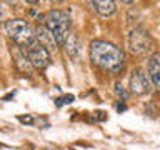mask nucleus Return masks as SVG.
<instances>
[{
	"label": "nucleus",
	"mask_w": 160,
	"mask_h": 150,
	"mask_svg": "<svg viewBox=\"0 0 160 150\" xmlns=\"http://www.w3.org/2000/svg\"><path fill=\"white\" fill-rule=\"evenodd\" d=\"M90 58L97 67L108 72H118L125 63L123 50L107 40H93L90 43Z\"/></svg>",
	"instance_id": "nucleus-1"
},
{
	"label": "nucleus",
	"mask_w": 160,
	"mask_h": 150,
	"mask_svg": "<svg viewBox=\"0 0 160 150\" xmlns=\"http://www.w3.org/2000/svg\"><path fill=\"white\" fill-rule=\"evenodd\" d=\"M45 27L53 35L57 45H63L70 33V17L67 12L58 8H53L45 15Z\"/></svg>",
	"instance_id": "nucleus-2"
},
{
	"label": "nucleus",
	"mask_w": 160,
	"mask_h": 150,
	"mask_svg": "<svg viewBox=\"0 0 160 150\" xmlns=\"http://www.w3.org/2000/svg\"><path fill=\"white\" fill-rule=\"evenodd\" d=\"M5 32L18 47H28L35 42V33L30 23L23 18H10L5 22Z\"/></svg>",
	"instance_id": "nucleus-3"
},
{
	"label": "nucleus",
	"mask_w": 160,
	"mask_h": 150,
	"mask_svg": "<svg viewBox=\"0 0 160 150\" xmlns=\"http://www.w3.org/2000/svg\"><path fill=\"white\" fill-rule=\"evenodd\" d=\"M128 48L135 55H145L153 48V40L145 28L137 27L128 33Z\"/></svg>",
	"instance_id": "nucleus-4"
},
{
	"label": "nucleus",
	"mask_w": 160,
	"mask_h": 150,
	"mask_svg": "<svg viewBox=\"0 0 160 150\" xmlns=\"http://www.w3.org/2000/svg\"><path fill=\"white\" fill-rule=\"evenodd\" d=\"M27 58L33 68L43 70L50 65V52L38 42H33L27 47Z\"/></svg>",
	"instance_id": "nucleus-5"
},
{
	"label": "nucleus",
	"mask_w": 160,
	"mask_h": 150,
	"mask_svg": "<svg viewBox=\"0 0 160 150\" xmlns=\"http://www.w3.org/2000/svg\"><path fill=\"white\" fill-rule=\"evenodd\" d=\"M130 90L135 95H145L150 92V78L142 68H135L130 75Z\"/></svg>",
	"instance_id": "nucleus-6"
},
{
	"label": "nucleus",
	"mask_w": 160,
	"mask_h": 150,
	"mask_svg": "<svg viewBox=\"0 0 160 150\" xmlns=\"http://www.w3.org/2000/svg\"><path fill=\"white\" fill-rule=\"evenodd\" d=\"M10 53H12V58H13V63H15V67H17L22 73L25 75H30L32 73V63L28 62V58H27V55H25L22 52V48L18 47V45H12L10 47Z\"/></svg>",
	"instance_id": "nucleus-7"
},
{
	"label": "nucleus",
	"mask_w": 160,
	"mask_h": 150,
	"mask_svg": "<svg viewBox=\"0 0 160 150\" xmlns=\"http://www.w3.org/2000/svg\"><path fill=\"white\" fill-rule=\"evenodd\" d=\"M147 75L150 78V83H153V87L160 90V53H153L148 58L147 63Z\"/></svg>",
	"instance_id": "nucleus-8"
},
{
	"label": "nucleus",
	"mask_w": 160,
	"mask_h": 150,
	"mask_svg": "<svg viewBox=\"0 0 160 150\" xmlns=\"http://www.w3.org/2000/svg\"><path fill=\"white\" fill-rule=\"evenodd\" d=\"M33 33H35L37 42H38L40 45H43L47 50H48V47H55V45H57V42H55V38H53V35L50 33V30L45 27V25H38V27L33 30Z\"/></svg>",
	"instance_id": "nucleus-9"
},
{
	"label": "nucleus",
	"mask_w": 160,
	"mask_h": 150,
	"mask_svg": "<svg viewBox=\"0 0 160 150\" xmlns=\"http://www.w3.org/2000/svg\"><path fill=\"white\" fill-rule=\"evenodd\" d=\"M92 7L97 10L102 17H110V15H113L115 10H117L115 2H112V0H95V2H92Z\"/></svg>",
	"instance_id": "nucleus-10"
},
{
	"label": "nucleus",
	"mask_w": 160,
	"mask_h": 150,
	"mask_svg": "<svg viewBox=\"0 0 160 150\" xmlns=\"http://www.w3.org/2000/svg\"><path fill=\"white\" fill-rule=\"evenodd\" d=\"M65 45V50H67V53L70 55L72 58H78V53H80V47H78V38L75 33H68L67 40L63 42Z\"/></svg>",
	"instance_id": "nucleus-11"
},
{
	"label": "nucleus",
	"mask_w": 160,
	"mask_h": 150,
	"mask_svg": "<svg viewBox=\"0 0 160 150\" xmlns=\"http://www.w3.org/2000/svg\"><path fill=\"white\" fill-rule=\"evenodd\" d=\"M113 90H115V93H117V97H120V100H122V102L128 98V92L125 90V87H123L120 82L115 83V88H113Z\"/></svg>",
	"instance_id": "nucleus-12"
},
{
	"label": "nucleus",
	"mask_w": 160,
	"mask_h": 150,
	"mask_svg": "<svg viewBox=\"0 0 160 150\" xmlns=\"http://www.w3.org/2000/svg\"><path fill=\"white\" fill-rule=\"evenodd\" d=\"M73 95L72 93H68V95H63V97H58V98H55V105L57 107H62V105H65V103H72L73 102Z\"/></svg>",
	"instance_id": "nucleus-13"
},
{
	"label": "nucleus",
	"mask_w": 160,
	"mask_h": 150,
	"mask_svg": "<svg viewBox=\"0 0 160 150\" xmlns=\"http://www.w3.org/2000/svg\"><path fill=\"white\" fill-rule=\"evenodd\" d=\"M18 120H20L22 123H25V125H32L35 118L32 117V115H20V117H18Z\"/></svg>",
	"instance_id": "nucleus-14"
},
{
	"label": "nucleus",
	"mask_w": 160,
	"mask_h": 150,
	"mask_svg": "<svg viewBox=\"0 0 160 150\" xmlns=\"http://www.w3.org/2000/svg\"><path fill=\"white\" fill-rule=\"evenodd\" d=\"M117 110L118 112H125V110H127V105H125L123 102H118L117 103Z\"/></svg>",
	"instance_id": "nucleus-15"
},
{
	"label": "nucleus",
	"mask_w": 160,
	"mask_h": 150,
	"mask_svg": "<svg viewBox=\"0 0 160 150\" xmlns=\"http://www.w3.org/2000/svg\"><path fill=\"white\" fill-rule=\"evenodd\" d=\"M0 20H3V8H2V3H0Z\"/></svg>",
	"instance_id": "nucleus-16"
},
{
	"label": "nucleus",
	"mask_w": 160,
	"mask_h": 150,
	"mask_svg": "<svg viewBox=\"0 0 160 150\" xmlns=\"http://www.w3.org/2000/svg\"><path fill=\"white\" fill-rule=\"evenodd\" d=\"M13 95H15V92H12V93H8V95H7V97H3V100H8V98H12V97H13Z\"/></svg>",
	"instance_id": "nucleus-17"
},
{
	"label": "nucleus",
	"mask_w": 160,
	"mask_h": 150,
	"mask_svg": "<svg viewBox=\"0 0 160 150\" xmlns=\"http://www.w3.org/2000/svg\"><path fill=\"white\" fill-rule=\"evenodd\" d=\"M42 150H57V148H52V147H45V148H42Z\"/></svg>",
	"instance_id": "nucleus-18"
}]
</instances>
